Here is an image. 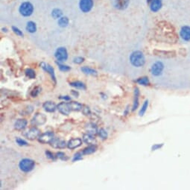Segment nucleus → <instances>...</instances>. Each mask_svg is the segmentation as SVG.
<instances>
[{"label":"nucleus","mask_w":190,"mask_h":190,"mask_svg":"<svg viewBox=\"0 0 190 190\" xmlns=\"http://www.w3.org/2000/svg\"><path fill=\"white\" fill-rule=\"evenodd\" d=\"M58 98L60 100H63V101H71V97L69 96H60L58 97Z\"/></svg>","instance_id":"nucleus-44"},{"label":"nucleus","mask_w":190,"mask_h":190,"mask_svg":"<svg viewBox=\"0 0 190 190\" xmlns=\"http://www.w3.org/2000/svg\"><path fill=\"white\" fill-rule=\"evenodd\" d=\"M58 110L61 114L64 115V116H69L71 113V108L69 106V102H60L58 105Z\"/></svg>","instance_id":"nucleus-12"},{"label":"nucleus","mask_w":190,"mask_h":190,"mask_svg":"<svg viewBox=\"0 0 190 190\" xmlns=\"http://www.w3.org/2000/svg\"><path fill=\"white\" fill-rule=\"evenodd\" d=\"M136 83H137L139 85L142 86H149L150 85V80H149L148 77L147 76H143V77L139 78L138 79L134 80Z\"/></svg>","instance_id":"nucleus-26"},{"label":"nucleus","mask_w":190,"mask_h":190,"mask_svg":"<svg viewBox=\"0 0 190 190\" xmlns=\"http://www.w3.org/2000/svg\"><path fill=\"white\" fill-rule=\"evenodd\" d=\"M34 111V107L31 105H28L26 107L24 110H22V111L20 113V115H23V116H26V115H30L32 112Z\"/></svg>","instance_id":"nucleus-34"},{"label":"nucleus","mask_w":190,"mask_h":190,"mask_svg":"<svg viewBox=\"0 0 190 190\" xmlns=\"http://www.w3.org/2000/svg\"><path fill=\"white\" fill-rule=\"evenodd\" d=\"M148 104H149V101L148 99L144 101L142 107H141L140 110H139V116H143L144 114L146 113V111H147L148 110Z\"/></svg>","instance_id":"nucleus-28"},{"label":"nucleus","mask_w":190,"mask_h":190,"mask_svg":"<svg viewBox=\"0 0 190 190\" xmlns=\"http://www.w3.org/2000/svg\"><path fill=\"white\" fill-rule=\"evenodd\" d=\"M85 129L87 133H89V134H93V135L94 136L98 134V131L97 126H96V124L93 123V122H89V123L87 124L85 126Z\"/></svg>","instance_id":"nucleus-20"},{"label":"nucleus","mask_w":190,"mask_h":190,"mask_svg":"<svg viewBox=\"0 0 190 190\" xmlns=\"http://www.w3.org/2000/svg\"><path fill=\"white\" fill-rule=\"evenodd\" d=\"M69 19L67 17H60L58 19V26L61 28H65L68 26Z\"/></svg>","instance_id":"nucleus-31"},{"label":"nucleus","mask_w":190,"mask_h":190,"mask_svg":"<svg viewBox=\"0 0 190 190\" xmlns=\"http://www.w3.org/2000/svg\"><path fill=\"white\" fill-rule=\"evenodd\" d=\"M50 146L56 149H63L67 147V143L65 140H62L59 138H54L49 143Z\"/></svg>","instance_id":"nucleus-11"},{"label":"nucleus","mask_w":190,"mask_h":190,"mask_svg":"<svg viewBox=\"0 0 190 190\" xmlns=\"http://www.w3.org/2000/svg\"><path fill=\"white\" fill-rule=\"evenodd\" d=\"M25 74H26V77L28 78L29 79H34L36 77V73L35 71L31 68H27L25 70Z\"/></svg>","instance_id":"nucleus-29"},{"label":"nucleus","mask_w":190,"mask_h":190,"mask_svg":"<svg viewBox=\"0 0 190 190\" xmlns=\"http://www.w3.org/2000/svg\"><path fill=\"white\" fill-rule=\"evenodd\" d=\"M82 113H84L85 116H90L91 113H92V112H91L90 108H89V107L84 106L83 107V109H82Z\"/></svg>","instance_id":"nucleus-41"},{"label":"nucleus","mask_w":190,"mask_h":190,"mask_svg":"<svg viewBox=\"0 0 190 190\" xmlns=\"http://www.w3.org/2000/svg\"><path fill=\"white\" fill-rule=\"evenodd\" d=\"M139 89L138 87H136L134 89V103H133V107H132V111L134 112L139 107Z\"/></svg>","instance_id":"nucleus-19"},{"label":"nucleus","mask_w":190,"mask_h":190,"mask_svg":"<svg viewBox=\"0 0 190 190\" xmlns=\"http://www.w3.org/2000/svg\"><path fill=\"white\" fill-rule=\"evenodd\" d=\"M180 35L182 39L185 41L190 40V27L189 26H183L181 28L180 31Z\"/></svg>","instance_id":"nucleus-17"},{"label":"nucleus","mask_w":190,"mask_h":190,"mask_svg":"<svg viewBox=\"0 0 190 190\" xmlns=\"http://www.w3.org/2000/svg\"><path fill=\"white\" fill-rule=\"evenodd\" d=\"M149 5H150V9L153 12H157L162 8V1L161 0H149Z\"/></svg>","instance_id":"nucleus-16"},{"label":"nucleus","mask_w":190,"mask_h":190,"mask_svg":"<svg viewBox=\"0 0 190 190\" xmlns=\"http://www.w3.org/2000/svg\"><path fill=\"white\" fill-rule=\"evenodd\" d=\"M28 125V121L25 119H19L14 123V128L17 130H23Z\"/></svg>","instance_id":"nucleus-18"},{"label":"nucleus","mask_w":190,"mask_h":190,"mask_svg":"<svg viewBox=\"0 0 190 190\" xmlns=\"http://www.w3.org/2000/svg\"><path fill=\"white\" fill-rule=\"evenodd\" d=\"M82 145V139L80 138H73L69 140L67 142V148L70 150H74L80 147Z\"/></svg>","instance_id":"nucleus-13"},{"label":"nucleus","mask_w":190,"mask_h":190,"mask_svg":"<svg viewBox=\"0 0 190 190\" xmlns=\"http://www.w3.org/2000/svg\"><path fill=\"white\" fill-rule=\"evenodd\" d=\"M16 142L18 146H28V143L27 141H26L25 139H21L19 137H17L16 139Z\"/></svg>","instance_id":"nucleus-38"},{"label":"nucleus","mask_w":190,"mask_h":190,"mask_svg":"<svg viewBox=\"0 0 190 190\" xmlns=\"http://www.w3.org/2000/svg\"><path fill=\"white\" fill-rule=\"evenodd\" d=\"M33 10H34V7H33L32 4L29 2H25L21 4L19 9V13L23 17L31 16L33 13Z\"/></svg>","instance_id":"nucleus-3"},{"label":"nucleus","mask_w":190,"mask_h":190,"mask_svg":"<svg viewBox=\"0 0 190 190\" xmlns=\"http://www.w3.org/2000/svg\"><path fill=\"white\" fill-rule=\"evenodd\" d=\"M80 10L84 13H88L93 8V0H80L79 2Z\"/></svg>","instance_id":"nucleus-9"},{"label":"nucleus","mask_w":190,"mask_h":190,"mask_svg":"<svg viewBox=\"0 0 190 190\" xmlns=\"http://www.w3.org/2000/svg\"><path fill=\"white\" fill-rule=\"evenodd\" d=\"M164 146V143H159V144H154L151 146V151H157V150H159L160 148L163 147Z\"/></svg>","instance_id":"nucleus-40"},{"label":"nucleus","mask_w":190,"mask_h":190,"mask_svg":"<svg viewBox=\"0 0 190 190\" xmlns=\"http://www.w3.org/2000/svg\"><path fill=\"white\" fill-rule=\"evenodd\" d=\"M130 62L134 67H142L146 63V58L141 51H134L130 55Z\"/></svg>","instance_id":"nucleus-1"},{"label":"nucleus","mask_w":190,"mask_h":190,"mask_svg":"<svg viewBox=\"0 0 190 190\" xmlns=\"http://www.w3.org/2000/svg\"><path fill=\"white\" fill-rule=\"evenodd\" d=\"M40 135V130L37 127H33L28 130V131L26 133L25 136L28 139L33 141L34 139H38Z\"/></svg>","instance_id":"nucleus-10"},{"label":"nucleus","mask_w":190,"mask_h":190,"mask_svg":"<svg viewBox=\"0 0 190 190\" xmlns=\"http://www.w3.org/2000/svg\"><path fill=\"white\" fill-rule=\"evenodd\" d=\"M41 91H42V88L40 87V86H37V87H35L31 90L30 95H31V97L36 98L37 97L38 95H39L40 93H41Z\"/></svg>","instance_id":"nucleus-32"},{"label":"nucleus","mask_w":190,"mask_h":190,"mask_svg":"<svg viewBox=\"0 0 190 190\" xmlns=\"http://www.w3.org/2000/svg\"><path fill=\"white\" fill-rule=\"evenodd\" d=\"M55 154H56L57 158L60 159L62 161H67L69 159V157L67 156V154L64 152H63V151H58Z\"/></svg>","instance_id":"nucleus-35"},{"label":"nucleus","mask_w":190,"mask_h":190,"mask_svg":"<svg viewBox=\"0 0 190 190\" xmlns=\"http://www.w3.org/2000/svg\"><path fill=\"white\" fill-rule=\"evenodd\" d=\"M55 63H56V64L58 65V67L59 69H60L61 72H69V71L71 70V67H69V66L65 65V64H63V63H61L60 62L58 61V60H57Z\"/></svg>","instance_id":"nucleus-30"},{"label":"nucleus","mask_w":190,"mask_h":190,"mask_svg":"<svg viewBox=\"0 0 190 190\" xmlns=\"http://www.w3.org/2000/svg\"><path fill=\"white\" fill-rule=\"evenodd\" d=\"M34 167H35V162L29 158H24L19 161V168L24 173L31 172Z\"/></svg>","instance_id":"nucleus-2"},{"label":"nucleus","mask_w":190,"mask_h":190,"mask_svg":"<svg viewBox=\"0 0 190 190\" xmlns=\"http://www.w3.org/2000/svg\"><path fill=\"white\" fill-rule=\"evenodd\" d=\"M130 0H112V4L116 9L124 10L128 7Z\"/></svg>","instance_id":"nucleus-14"},{"label":"nucleus","mask_w":190,"mask_h":190,"mask_svg":"<svg viewBox=\"0 0 190 190\" xmlns=\"http://www.w3.org/2000/svg\"><path fill=\"white\" fill-rule=\"evenodd\" d=\"M12 31L17 34V36L19 37H23V33L21 31L20 29H19L17 27H15V26H12Z\"/></svg>","instance_id":"nucleus-43"},{"label":"nucleus","mask_w":190,"mask_h":190,"mask_svg":"<svg viewBox=\"0 0 190 190\" xmlns=\"http://www.w3.org/2000/svg\"><path fill=\"white\" fill-rule=\"evenodd\" d=\"M84 61V58L82 57H76L73 59V63L76 64H81Z\"/></svg>","instance_id":"nucleus-42"},{"label":"nucleus","mask_w":190,"mask_h":190,"mask_svg":"<svg viewBox=\"0 0 190 190\" xmlns=\"http://www.w3.org/2000/svg\"><path fill=\"white\" fill-rule=\"evenodd\" d=\"M45 154H46V156L48 159H51L52 161H55L57 159V156L56 154H55L54 153H52L51 151H49V150H46V151H45Z\"/></svg>","instance_id":"nucleus-37"},{"label":"nucleus","mask_w":190,"mask_h":190,"mask_svg":"<svg viewBox=\"0 0 190 190\" xmlns=\"http://www.w3.org/2000/svg\"><path fill=\"white\" fill-rule=\"evenodd\" d=\"M47 121L46 116L43 113H37L31 120V125L34 126H40L44 125Z\"/></svg>","instance_id":"nucleus-6"},{"label":"nucleus","mask_w":190,"mask_h":190,"mask_svg":"<svg viewBox=\"0 0 190 190\" xmlns=\"http://www.w3.org/2000/svg\"><path fill=\"white\" fill-rule=\"evenodd\" d=\"M40 67L43 69V70L45 71L46 72L49 74L51 77V80L54 82V84H57V79H56V76H55V69L53 67H51V65H49V63H45V62H41L40 63Z\"/></svg>","instance_id":"nucleus-5"},{"label":"nucleus","mask_w":190,"mask_h":190,"mask_svg":"<svg viewBox=\"0 0 190 190\" xmlns=\"http://www.w3.org/2000/svg\"><path fill=\"white\" fill-rule=\"evenodd\" d=\"M69 106H70L72 111L78 112L82 110L83 105L80 103L77 102V101H71V102H69Z\"/></svg>","instance_id":"nucleus-25"},{"label":"nucleus","mask_w":190,"mask_h":190,"mask_svg":"<svg viewBox=\"0 0 190 190\" xmlns=\"http://www.w3.org/2000/svg\"><path fill=\"white\" fill-rule=\"evenodd\" d=\"M51 16L53 17L54 19H60L62 16V11L60 9H54L51 12Z\"/></svg>","instance_id":"nucleus-36"},{"label":"nucleus","mask_w":190,"mask_h":190,"mask_svg":"<svg viewBox=\"0 0 190 190\" xmlns=\"http://www.w3.org/2000/svg\"><path fill=\"white\" fill-rule=\"evenodd\" d=\"M2 31H5V32H7V28H2Z\"/></svg>","instance_id":"nucleus-47"},{"label":"nucleus","mask_w":190,"mask_h":190,"mask_svg":"<svg viewBox=\"0 0 190 190\" xmlns=\"http://www.w3.org/2000/svg\"><path fill=\"white\" fill-rule=\"evenodd\" d=\"M164 64L163 62L157 61L154 63L151 68V73L153 76L158 77L161 76L164 70Z\"/></svg>","instance_id":"nucleus-4"},{"label":"nucleus","mask_w":190,"mask_h":190,"mask_svg":"<svg viewBox=\"0 0 190 190\" xmlns=\"http://www.w3.org/2000/svg\"><path fill=\"white\" fill-rule=\"evenodd\" d=\"M55 57L59 62H64L68 58V52L64 47H59L55 52Z\"/></svg>","instance_id":"nucleus-7"},{"label":"nucleus","mask_w":190,"mask_h":190,"mask_svg":"<svg viewBox=\"0 0 190 190\" xmlns=\"http://www.w3.org/2000/svg\"><path fill=\"white\" fill-rule=\"evenodd\" d=\"M71 94L72 95V96H74V97H76V98H78L79 96L78 92L77 90H74V89L71 90Z\"/></svg>","instance_id":"nucleus-45"},{"label":"nucleus","mask_w":190,"mask_h":190,"mask_svg":"<svg viewBox=\"0 0 190 190\" xmlns=\"http://www.w3.org/2000/svg\"><path fill=\"white\" fill-rule=\"evenodd\" d=\"M128 110H129V108H128V107L125 109V111H124V115H125V116H127V115L128 114Z\"/></svg>","instance_id":"nucleus-46"},{"label":"nucleus","mask_w":190,"mask_h":190,"mask_svg":"<svg viewBox=\"0 0 190 190\" xmlns=\"http://www.w3.org/2000/svg\"><path fill=\"white\" fill-rule=\"evenodd\" d=\"M80 70L82 71V72H84L86 75H88V76H97L98 72L96 69H92L89 67H87V66H84V67H82L80 68Z\"/></svg>","instance_id":"nucleus-23"},{"label":"nucleus","mask_w":190,"mask_h":190,"mask_svg":"<svg viewBox=\"0 0 190 190\" xmlns=\"http://www.w3.org/2000/svg\"><path fill=\"white\" fill-rule=\"evenodd\" d=\"M83 142H85L87 145H92V144H96V139L95 138L94 135L90 134L89 133L87 134H84L83 135Z\"/></svg>","instance_id":"nucleus-21"},{"label":"nucleus","mask_w":190,"mask_h":190,"mask_svg":"<svg viewBox=\"0 0 190 190\" xmlns=\"http://www.w3.org/2000/svg\"><path fill=\"white\" fill-rule=\"evenodd\" d=\"M97 146L96 144H92V145H88L87 147H86L85 148H84V150L82 151L83 155H89V154H92L93 153L96 152L97 151Z\"/></svg>","instance_id":"nucleus-22"},{"label":"nucleus","mask_w":190,"mask_h":190,"mask_svg":"<svg viewBox=\"0 0 190 190\" xmlns=\"http://www.w3.org/2000/svg\"><path fill=\"white\" fill-rule=\"evenodd\" d=\"M82 155H83L82 153H80V152L76 153V154H74L72 161L73 162V163H75V162H77V161L78 160H81V159H83Z\"/></svg>","instance_id":"nucleus-39"},{"label":"nucleus","mask_w":190,"mask_h":190,"mask_svg":"<svg viewBox=\"0 0 190 190\" xmlns=\"http://www.w3.org/2000/svg\"><path fill=\"white\" fill-rule=\"evenodd\" d=\"M43 108L45 111L48 113H54L56 110H58V105H55L53 101H46L43 104Z\"/></svg>","instance_id":"nucleus-15"},{"label":"nucleus","mask_w":190,"mask_h":190,"mask_svg":"<svg viewBox=\"0 0 190 190\" xmlns=\"http://www.w3.org/2000/svg\"><path fill=\"white\" fill-rule=\"evenodd\" d=\"M69 85L72 87L76 88V89H82V90H86L87 89V87H86L85 84L83 83L82 81H80V80H76V81H72V82L69 83Z\"/></svg>","instance_id":"nucleus-24"},{"label":"nucleus","mask_w":190,"mask_h":190,"mask_svg":"<svg viewBox=\"0 0 190 190\" xmlns=\"http://www.w3.org/2000/svg\"><path fill=\"white\" fill-rule=\"evenodd\" d=\"M98 135L99 136L100 138H101V139H103V140H105V139H107V132L104 128H100L99 130H98Z\"/></svg>","instance_id":"nucleus-33"},{"label":"nucleus","mask_w":190,"mask_h":190,"mask_svg":"<svg viewBox=\"0 0 190 190\" xmlns=\"http://www.w3.org/2000/svg\"><path fill=\"white\" fill-rule=\"evenodd\" d=\"M54 138H55V134L53 132L47 131L39 136L38 141L42 144H49Z\"/></svg>","instance_id":"nucleus-8"},{"label":"nucleus","mask_w":190,"mask_h":190,"mask_svg":"<svg viewBox=\"0 0 190 190\" xmlns=\"http://www.w3.org/2000/svg\"><path fill=\"white\" fill-rule=\"evenodd\" d=\"M26 30L29 33H33L36 32L37 31V26L36 23L32 21H29V22H27V25H26Z\"/></svg>","instance_id":"nucleus-27"}]
</instances>
